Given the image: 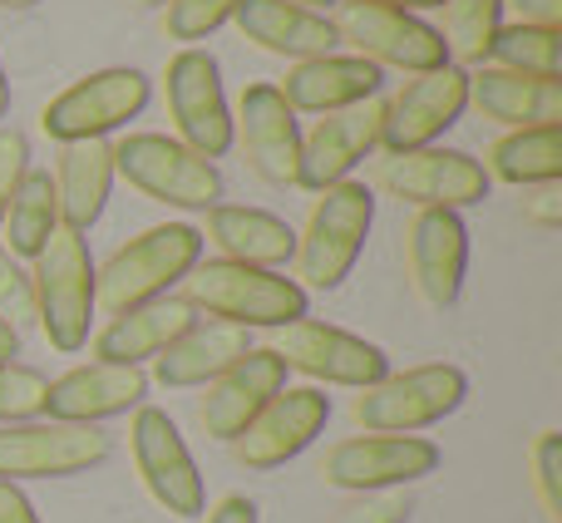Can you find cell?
Returning a JSON list of instances; mask_svg holds the SVG:
<instances>
[{"mask_svg":"<svg viewBox=\"0 0 562 523\" xmlns=\"http://www.w3.org/2000/svg\"><path fill=\"white\" fill-rule=\"evenodd\" d=\"M277 356L286 360V370H301L316 386H346V390H370L375 380L390 376V356L375 341L356 336L346 326H330V321L301 316L291 326H281Z\"/></svg>","mask_w":562,"mask_h":523,"instance_id":"13","label":"cell"},{"mask_svg":"<svg viewBox=\"0 0 562 523\" xmlns=\"http://www.w3.org/2000/svg\"><path fill=\"white\" fill-rule=\"evenodd\" d=\"M336 35L356 45L360 59L375 69H409V75H429V69L449 65L445 30L429 20L409 15L395 5H375V0H336Z\"/></svg>","mask_w":562,"mask_h":523,"instance_id":"7","label":"cell"},{"mask_svg":"<svg viewBox=\"0 0 562 523\" xmlns=\"http://www.w3.org/2000/svg\"><path fill=\"white\" fill-rule=\"evenodd\" d=\"M138 10H158V5H168V0H134Z\"/></svg>","mask_w":562,"mask_h":523,"instance_id":"48","label":"cell"},{"mask_svg":"<svg viewBox=\"0 0 562 523\" xmlns=\"http://www.w3.org/2000/svg\"><path fill=\"white\" fill-rule=\"evenodd\" d=\"M514 5V25H543V30H562V0H504Z\"/></svg>","mask_w":562,"mask_h":523,"instance_id":"40","label":"cell"},{"mask_svg":"<svg viewBox=\"0 0 562 523\" xmlns=\"http://www.w3.org/2000/svg\"><path fill=\"white\" fill-rule=\"evenodd\" d=\"M207 243L223 253V262H243V267H286L296 257V233L267 208L247 203H217L207 208Z\"/></svg>","mask_w":562,"mask_h":523,"instance_id":"28","label":"cell"},{"mask_svg":"<svg viewBox=\"0 0 562 523\" xmlns=\"http://www.w3.org/2000/svg\"><path fill=\"white\" fill-rule=\"evenodd\" d=\"M375 5H395V10H409V15H419V10H439L445 0H375Z\"/></svg>","mask_w":562,"mask_h":523,"instance_id":"44","label":"cell"},{"mask_svg":"<svg viewBox=\"0 0 562 523\" xmlns=\"http://www.w3.org/2000/svg\"><path fill=\"white\" fill-rule=\"evenodd\" d=\"M10 114V79H5V65H0V119Z\"/></svg>","mask_w":562,"mask_h":523,"instance_id":"45","label":"cell"},{"mask_svg":"<svg viewBox=\"0 0 562 523\" xmlns=\"http://www.w3.org/2000/svg\"><path fill=\"white\" fill-rule=\"evenodd\" d=\"M203 523H257V504L252 499H243V494H227V499H217V504L207 509Z\"/></svg>","mask_w":562,"mask_h":523,"instance_id":"42","label":"cell"},{"mask_svg":"<svg viewBox=\"0 0 562 523\" xmlns=\"http://www.w3.org/2000/svg\"><path fill=\"white\" fill-rule=\"evenodd\" d=\"M148 396L144 366H114V360H89V366L65 370L59 380H49L45 415L65 420V425H99L138 410Z\"/></svg>","mask_w":562,"mask_h":523,"instance_id":"21","label":"cell"},{"mask_svg":"<svg viewBox=\"0 0 562 523\" xmlns=\"http://www.w3.org/2000/svg\"><path fill=\"white\" fill-rule=\"evenodd\" d=\"M380 124H385V99H366V104L321 114L311 134H301V168L296 188L306 193H326V188L346 183L350 168L366 164L380 148Z\"/></svg>","mask_w":562,"mask_h":523,"instance_id":"15","label":"cell"},{"mask_svg":"<svg viewBox=\"0 0 562 523\" xmlns=\"http://www.w3.org/2000/svg\"><path fill=\"white\" fill-rule=\"evenodd\" d=\"M449 15V55L464 65H488L494 35L504 30V0H445Z\"/></svg>","mask_w":562,"mask_h":523,"instance_id":"32","label":"cell"},{"mask_svg":"<svg viewBox=\"0 0 562 523\" xmlns=\"http://www.w3.org/2000/svg\"><path fill=\"white\" fill-rule=\"evenodd\" d=\"M469 400V376L449 360H429V366L390 370L370 390H360L350 415L366 425V435H419V430L449 420Z\"/></svg>","mask_w":562,"mask_h":523,"instance_id":"5","label":"cell"},{"mask_svg":"<svg viewBox=\"0 0 562 523\" xmlns=\"http://www.w3.org/2000/svg\"><path fill=\"white\" fill-rule=\"evenodd\" d=\"M439 445L425 435H350L330 445L321 479L346 494H390V489L419 485L439 469Z\"/></svg>","mask_w":562,"mask_h":523,"instance_id":"12","label":"cell"},{"mask_svg":"<svg viewBox=\"0 0 562 523\" xmlns=\"http://www.w3.org/2000/svg\"><path fill=\"white\" fill-rule=\"evenodd\" d=\"M326 420H330V396L326 390L321 386H286L272 405H267L262 415H257L252 425L233 439L237 465L257 469V475L281 469L286 459L306 455L311 439L326 430Z\"/></svg>","mask_w":562,"mask_h":523,"instance_id":"16","label":"cell"},{"mask_svg":"<svg viewBox=\"0 0 562 523\" xmlns=\"http://www.w3.org/2000/svg\"><path fill=\"white\" fill-rule=\"evenodd\" d=\"M114 178H124L134 193L154 203L183 208V213H207L223 203V174L193 154L188 144L168 134H128L114 144Z\"/></svg>","mask_w":562,"mask_h":523,"instance_id":"6","label":"cell"},{"mask_svg":"<svg viewBox=\"0 0 562 523\" xmlns=\"http://www.w3.org/2000/svg\"><path fill=\"white\" fill-rule=\"evenodd\" d=\"M40 0H0V10H35Z\"/></svg>","mask_w":562,"mask_h":523,"instance_id":"46","label":"cell"},{"mask_svg":"<svg viewBox=\"0 0 562 523\" xmlns=\"http://www.w3.org/2000/svg\"><path fill=\"white\" fill-rule=\"evenodd\" d=\"M193 321H198V311L183 297L144 301V307L124 311V316H109V326L94 336V356L114 360V366H144V360L164 356Z\"/></svg>","mask_w":562,"mask_h":523,"instance_id":"26","label":"cell"},{"mask_svg":"<svg viewBox=\"0 0 562 523\" xmlns=\"http://www.w3.org/2000/svg\"><path fill=\"white\" fill-rule=\"evenodd\" d=\"M296 5H311V10H326V5H336V0H296Z\"/></svg>","mask_w":562,"mask_h":523,"instance_id":"47","label":"cell"},{"mask_svg":"<svg viewBox=\"0 0 562 523\" xmlns=\"http://www.w3.org/2000/svg\"><path fill=\"white\" fill-rule=\"evenodd\" d=\"M233 20H237V30H243V40H252L267 55L291 59V65L336 55V45H340L326 10L296 5V0H237Z\"/></svg>","mask_w":562,"mask_h":523,"instance_id":"22","label":"cell"},{"mask_svg":"<svg viewBox=\"0 0 562 523\" xmlns=\"http://www.w3.org/2000/svg\"><path fill=\"white\" fill-rule=\"evenodd\" d=\"M203 262V233L188 223H158L128 237L104 267H94V307L104 316L144 307V301L173 297V287Z\"/></svg>","mask_w":562,"mask_h":523,"instance_id":"1","label":"cell"},{"mask_svg":"<svg viewBox=\"0 0 562 523\" xmlns=\"http://www.w3.org/2000/svg\"><path fill=\"white\" fill-rule=\"evenodd\" d=\"M533 489L548 523H562V435L558 430H543L533 439Z\"/></svg>","mask_w":562,"mask_h":523,"instance_id":"35","label":"cell"},{"mask_svg":"<svg viewBox=\"0 0 562 523\" xmlns=\"http://www.w3.org/2000/svg\"><path fill=\"white\" fill-rule=\"evenodd\" d=\"M233 144H243L247 168L272 188H296L301 124L277 85H247L233 114Z\"/></svg>","mask_w":562,"mask_h":523,"instance_id":"17","label":"cell"},{"mask_svg":"<svg viewBox=\"0 0 562 523\" xmlns=\"http://www.w3.org/2000/svg\"><path fill=\"white\" fill-rule=\"evenodd\" d=\"M375 183L390 198L415 208H445V213H464V208L484 203L494 178L484 174L474 154H459V148H409V154H390L380 164Z\"/></svg>","mask_w":562,"mask_h":523,"instance_id":"14","label":"cell"},{"mask_svg":"<svg viewBox=\"0 0 562 523\" xmlns=\"http://www.w3.org/2000/svg\"><path fill=\"white\" fill-rule=\"evenodd\" d=\"M49 376L20 360H0V425H20V420L45 415Z\"/></svg>","mask_w":562,"mask_h":523,"instance_id":"33","label":"cell"},{"mask_svg":"<svg viewBox=\"0 0 562 523\" xmlns=\"http://www.w3.org/2000/svg\"><path fill=\"white\" fill-rule=\"evenodd\" d=\"M380 85H385V69H375L370 59L321 55V59H301V65H291L277 89L291 104V114H336V109L375 99Z\"/></svg>","mask_w":562,"mask_h":523,"instance_id":"23","label":"cell"},{"mask_svg":"<svg viewBox=\"0 0 562 523\" xmlns=\"http://www.w3.org/2000/svg\"><path fill=\"white\" fill-rule=\"evenodd\" d=\"M164 94L178 129V144L203 154L207 164L233 148V104H227V89H223V65L203 45H188L168 59Z\"/></svg>","mask_w":562,"mask_h":523,"instance_id":"11","label":"cell"},{"mask_svg":"<svg viewBox=\"0 0 562 523\" xmlns=\"http://www.w3.org/2000/svg\"><path fill=\"white\" fill-rule=\"evenodd\" d=\"M469 109V75L459 65L415 75L395 99L385 104V124H380V144L385 154H409V148H429L445 129L459 124Z\"/></svg>","mask_w":562,"mask_h":523,"instance_id":"18","label":"cell"},{"mask_svg":"<svg viewBox=\"0 0 562 523\" xmlns=\"http://www.w3.org/2000/svg\"><path fill=\"white\" fill-rule=\"evenodd\" d=\"M488 65L514 69V75H533V79H558L562 75V30L504 25L494 35Z\"/></svg>","mask_w":562,"mask_h":523,"instance_id":"31","label":"cell"},{"mask_svg":"<svg viewBox=\"0 0 562 523\" xmlns=\"http://www.w3.org/2000/svg\"><path fill=\"white\" fill-rule=\"evenodd\" d=\"M469 104L508 129L562 124V79H533L498 65H479V75H469Z\"/></svg>","mask_w":562,"mask_h":523,"instance_id":"27","label":"cell"},{"mask_svg":"<svg viewBox=\"0 0 562 523\" xmlns=\"http://www.w3.org/2000/svg\"><path fill=\"white\" fill-rule=\"evenodd\" d=\"M409 514H415V504L400 489H390V494H360L356 504L340 509L336 523H409Z\"/></svg>","mask_w":562,"mask_h":523,"instance_id":"37","label":"cell"},{"mask_svg":"<svg viewBox=\"0 0 562 523\" xmlns=\"http://www.w3.org/2000/svg\"><path fill=\"white\" fill-rule=\"evenodd\" d=\"M148 85L144 69H94V75L75 79L65 94H55L40 114V129H45L55 144H79V138H109L114 129H124L128 119H138L148 109Z\"/></svg>","mask_w":562,"mask_h":523,"instance_id":"8","label":"cell"},{"mask_svg":"<svg viewBox=\"0 0 562 523\" xmlns=\"http://www.w3.org/2000/svg\"><path fill=\"white\" fill-rule=\"evenodd\" d=\"M0 321H10V326H25V321H35V287H30V271L20 267L15 257L0 247Z\"/></svg>","mask_w":562,"mask_h":523,"instance_id":"36","label":"cell"},{"mask_svg":"<svg viewBox=\"0 0 562 523\" xmlns=\"http://www.w3.org/2000/svg\"><path fill=\"white\" fill-rule=\"evenodd\" d=\"M114 455L109 435L99 425H65V420H20L0 425V479H75L99 469Z\"/></svg>","mask_w":562,"mask_h":523,"instance_id":"9","label":"cell"},{"mask_svg":"<svg viewBox=\"0 0 562 523\" xmlns=\"http://www.w3.org/2000/svg\"><path fill=\"white\" fill-rule=\"evenodd\" d=\"M233 10H237V0H168L164 30H168V40H183V49H188L198 40H207L213 30H223L233 20Z\"/></svg>","mask_w":562,"mask_h":523,"instance_id":"34","label":"cell"},{"mask_svg":"<svg viewBox=\"0 0 562 523\" xmlns=\"http://www.w3.org/2000/svg\"><path fill=\"white\" fill-rule=\"evenodd\" d=\"M0 233H5L0 247H5L15 262H35L40 253H45L49 237L59 233V198H55V178H49L45 168H30V174L20 178Z\"/></svg>","mask_w":562,"mask_h":523,"instance_id":"29","label":"cell"},{"mask_svg":"<svg viewBox=\"0 0 562 523\" xmlns=\"http://www.w3.org/2000/svg\"><path fill=\"white\" fill-rule=\"evenodd\" d=\"M286 376H291L286 360H281L272 346H252L237 366H227L223 376L207 386L203 410H198V415H203V430L213 439H223V445H233L281 390H286Z\"/></svg>","mask_w":562,"mask_h":523,"instance_id":"20","label":"cell"},{"mask_svg":"<svg viewBox=\"0 0 562 523\" xmlns=\"http://www.w3.org/2000/svg\"><path fill=\"white\" fill-rule=\"evenodd\" d=\"M128 449H134V469L158 509H168L173 519L207 514V485L198 475V459L188 449L183 430L173 425L168 410L138 405L134 425H128Z\"/></svg>","mask_w":562,"mask_h":523,"instance_id":"10","label":"cell"},{"mask_svg":"<svg viewBox=\"0 0 562 523\" xmlns=\"http://www.w3.org/2000/svg\"><path fill=\"white\" fill-rule=\"evenodd\" d=\"M183 301L193 311H207L213 321L243 331H281L306 316V291L291 277L267 267H243V262H198L183 277Z\"/></svg>","mask_w":562,"mask_h":523,"instance_id":"2","label":"cell"},{"mask_svg":"<svg viewBox=\"0 0 562 523\" xmlns=\"http://www.w3.org/2000/svg\"><path fill=\"white\" fill-rule=\"evenodd\" d=\"M524 223H533V227H562V188L558 183H543V188H533V193L524 198Z\"/></svg>","mask_w":562,"mask_h":523,"instance_id":"39","label":"cell"},{"mask_svg":"<svg viewBox=\"0 0 562 523\" xmlns=\"http://www.w3.org/2000/svg\"><path fill=\"white\" fill-rule=\"evenodd\" d=\"M109 193H114V144H109V138L59 144V164H55L59 227L89 233V227L104 218Z\"/></svg>","mask_w":562,"mask_h":523,"instance_id":"24","label":"cell"},{"mask_svg":"<svg viewBox=\"0 0 562 523\" xmlns=\"http://www.w3.org/2000/svg\"><path fill=\"white\" fill-rule=\"evenodd\" d=\"M252 350V331L227 326V321H193L164 356L154 360V380L164 390H193V386H213L227 366Z\"/></svg>","mask_w":562,"mask_h":523,"instance_id":"25","label":"cell"},{"mask_svg":"<svg viewBox=\"0 0 562 523\" xmlns=\"http://www.w3.org/2000/svg\"><path fill=\"white\" fill-rule=\"evenodd\" d=\"M0 523H40L35 504L20 494V485H5V479H0Z\"/></svg>","mask_w":562,"mask_h":523,"instance_id":"41","label":"cell"},{"mask_svg":"<svg viewBox=\"0 0 562 523\" xmlns=\"http://www.w3.org/2000/svg\"><path fill=\"white\" fill-rule=\"evenodd\" d=\"M20 356V331L10 321H0V360H15Z\"/></svg>","mask_w":562,"mask_h":523,"instance_id":"43","label":"cell"},{"mask_svg":"<svg viewBox=\"0 0 562 523\" xmlns=\"http://www.w3.org/2000/svg\"><path fill=\"white\" fill-rule=\"evenodd\" d=\"M405 267H409V287H415V297L429 311L454 307L459 291H464V271H469L464 218L445 213V208H419L405 233Z\"/></svg>","mask_w":562,"mask_h":523,"instance_id":"19","label":"cell"},{"mask_svg":"<svg viewBox=\"0 0 562 523\" xmlns=\"http://www.w3.org/2000/svg\"><path fill=\"white\" fill-rule=\"evenodd\" d=\"M488 178H504L518 188H543L562 178V124L514 129L488 148Z\"/></svg>","mask_w":562,"mask_h":523,"instance_id":"30","label":"cell"},{"mask_svg":"<svg viewBox=\"0 0 562 523\" xmlns=\"http://www.w3.org/2000/svg\"><path fill=\"white\" fill-rule=\"evenodd\" d=\"M30 287H35V321L49 346L59 356L85 350L89 326H94V257H89L85 233L59 227L35 257Z\"/></svg>","mask_w":562,"mask_h":523,"instance_id":"4","label":"cell"},{"mask_svg":"<svg viewBox=\"0 0 562 523\" xmlns=\"http://www.w3.org/2000/svg\"><path fill=\"white\" fill-rule=\"evenodd\" d=\"M25 174H30V138L20 129H0V223H5V208Z\"/></svg>","mask_w":562,"mask_h":523,"instance_id":"38","label":"cell"},{"mask_svg":"<svg viewBox=\"0 0 562 523\" xmlns=\"http://www.w3.org/2000/svg\"><path fill=\"white\" fill-rule=\"evenodd\" d=\"M370 223H375V193L356 178L316 193L306 227L296 233V287L301 291H336L340 281L356 271L366 253Z\"/></svg>","mask_w":562,"mask_h":523,"instance_id":"3","label":"cell"}]
</instances>
